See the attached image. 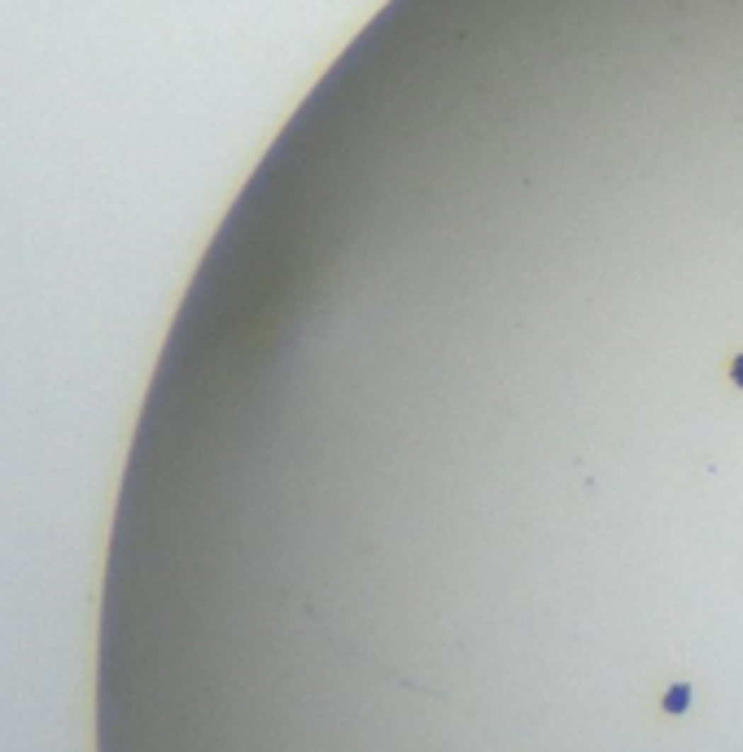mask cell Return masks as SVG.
Masks as SVG:
<instances>
[{"instance_id": "7a4b0ae2", "label": "cell", "mask_w": 743, "mask_h": 752, "mask_svg": "<svg viewBox=\"0 0 743 752\" xmlns=\"http://www.w3.org/2000/svg\"><path fill=\"white\" fill-rule=\"evenodd\" d=\"M730 376H735V385H739V390H743V354L735 359V368H730Z\"/></svg>"}, {"instance_id": "6da1fadb", "label": "cell", "mask_w": 743, "mask_h": 752, "mask_svg": "<svg viewBox=\"0 0 743 752\" xmlns=\"http://www.w3.org/2000/svg\"><path fill=\"white\" fill-rule=\"evenodd\" d=\"M686 705H691V687H686V683L669 687V695H664V709H669V713H686Z\"/></svg>"}]
</instances>
